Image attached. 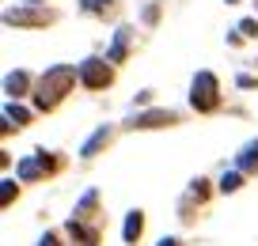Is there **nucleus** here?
Instances as JSON below:
<instances>
[{
    "label": "nucleus",
    "instance_id": "1",
    "mask_svg": "<svg viewBox=\"0 0 258 246\" xmlns=\"http://www.w3.org/2000/svg\"><path fill=\"white\" fill-rule=\"evenodd\" d=\"M76 76H80V72L69 68V64H57V68H49L46 76H42V84H38V95H34V103H38L42 110H53V106L61 103L64 95H69V88L76 84Z\"/></svg>",
    "mask_w": 258,
    "mask_h": 246
},
{
    "label": "nucleus",
    "instance_id": "6",
    "mask_svg": "<svg viewBox=\"0 0 258 246\" xmlns=\"http://www.w3.org/2000/svg\"><path fill=\"white\" fill-rule=\"evenodd\" d=\"M141 231H145V216H141V212H129V220H125V242H137Z\"/></svg>",
    "mask_w": 258,
    "mask_h": 246
},
{
    "label": "nucleus",
    "instance_id": "2",
    "mask_svg": "<svg viewBox=\"0 0 258 246\" xmlns=\"http://www.w3.org/2000/svg\"><path fill=\"white\" fill-rule=\"evenodd\" d=\"M190 103H194V110H202V114L220 106V84H217L213 72H198V79H194V88H190Z\"/></svg>",
    "mask_w": 258,
    "mask_h": 246
},
{
    "label": "nucleus",
    "instance_id": "13",
    "mask_svg": "<svg viewBox=\"0 0 258 246\" xmlns=\"http://www.w3.org/2000/svg\"><path fill=\"white\" fill-rule=\"evenodd\" d=\"M12 197H16V182H4V190H0V201H4V205H12Z\"/></svg>",
    "mask_w": 258,
    "mask_h": 246
},
{
    "label": "nucleus",
    "instance_id": "15",
    "mask_svg": "<svg viewBox=\"0 0 258 246\" xmlns=\"http://www.w3.org/2000/svg\"><path fill=\"white\" fill-rule=\"evenodd\" d=\"M160 246H178V242H175V238H163V242H160Z\"/></svg>",
    "mask_w": 258,
    "mask_h": 246
},
{
    "label": "nucleus",
    "instance_id": "8",
    "mask_svg": "<svg viewBox=\"0 0 258 246\" xmlns=\"http://www.w3.org/2000/svg\"><path fill=\"white\" fill-rule=\"evenodd\" d=\"M106 140H110V129H106V125H103V129H99V133H95V136H91V140H88V144H84V151H80V155H95V151H99V148H103V144H106Z\"/></svg>",
    "mask_w": 258,
    "mask_h": 246
},
{
    "label": "nucleus",
    "instance_id": "14",
    "mask_svg": "<svg viewBox=\"0 0 258 246\" xmlns=\"http://www.w3.org/2000/svg\"><path fill=\"white\" fill-rule=\"evenodd\" d=\"M38 246H57V235H46V238H42Z\"/></svg>",
    "mask_w": 258,
    "mask_h": 246
},
{
    "label": "nucleus",
    "instance_id": "4",
    "mask_svg": "<svg viewBox=\"0 0 258 246\" xmlns=\"http://www.w3.org/2000/svg\"><path fill=\"white\" fill-rule=\"evenodd\" d=\"M175 121H178L175 110H148L133 118V129H160V125H175Z\"/></svg>",
    "mask_w": 258,
    "mask_h": 246
},
{
    "label": "nucleus",
    "instance_id": "3",
    "mask_svg": "<svg viewBox=\"0 0 258 246\" xmlns=\"http://www.w3.org/2000/svg\"><path fill=\"white\" fill-rule=\"evenodd\" d=\"M110 79H114L110 61H99V57H91V61L80 64V84H84V88H106Z\"/></svg>",
    "mask_w": 258,
    "mask_h": 246
},
{
    "label": "nucleus",
    "instance_id": "16",
    "mask_svg": "<svg viewBox=\"0 0 258 246\" xmlns=\"http://www.w3.org/2000/svg\"><path fill=\"white\" fill-rule=\"evenodd\" d=\"M23 4H31V0H23Z\"/></svg>",
    "mask_w": 258,
    "mask_h": 246
},
{
    "label": "nucleus",
    "instance_id": "5",
    "mask_svg": "<svg viewBox=\"0 0 258 246\" xmlns=\"http://www.w3.org/2000/svg\"><path fill=\"white\" fill-rule=\"evenodd\" d=\"M8 23H19V27H42V23H49V12H27V8H16V12H8Z\"/></svg>",
    "mask_w": 258,
    "mask_h": 246
},
{
    "label": "nucleus",
    "instance_id": "11",
    "mask_svg": "<svg viewBox=\"0 0 258 246\" xmlns=\"http://www.w3.org/2000/svg\"><path fill=\"white\" fill-rule=\"evenodd\" d=\"M239 182H243V175H239V171H232V175L220 178V190H224V193H235V190H239Z\"/></svg>",
    "mask_w": 258,
    "mask_h": 246
},
{
    "label": "nucleus",
    "instance_id": "10",
    "mask_svg": "<svg viewBox=\"0 0 258 246\" xmlns=\"http://www.w3.org/2000/svg\"><path fill=\"white\" fill-rule=\"evenodd\" d=\"M4 118L16 121V129H19V125H27V118H31V114H27L23 106H4Z\"/></svg>",
    "mask_w": 258,
    "mask_h": 246
},
{
    "label": "nucleus",
    "instance_id": "9",
    "mask_svg": "<svg viewBox=\"0 0 258 246\" xmlns=\"http://www.w3.org/2000/svg\"><path fill=\"white\" fill-rule=\"evenodd\" d=\"M239 167H243V171L258 167V144H247V148H243V155H239Z\"/></svg>",
    "mask_w": 258,
    "mask_h": 246
},
{
    "label": "nucleus",
    "instance_id": "7",
    "mask_svg": "<svg viewBox=\"0 0 258 246\" xmlns=\"http://www.w3.org/2000/svg\"><path fill=\"white\" fill-rule=\"evenodd\" d=\"M27 84H31V79H27V72H12V76L4 79V91H8V95H23Z\"/></svg>",
    "mask_w": 258,
    "mask_h": 246
},
{
    "label": "nucleus",
    "instance_id": "12",
    "mask_svg": "<svg viewBox=\"0 0 258 246\" xmlns=\"http://www.w3.org/2000/svg\"><path fill=\"white\" fill-rule=\"evenodd\" d=\"M114 0H84V8L88 12H103V8H110Z\"/></svg>",
    "mask_w": 258,
    "mask_h": 246
}]
</instances>
